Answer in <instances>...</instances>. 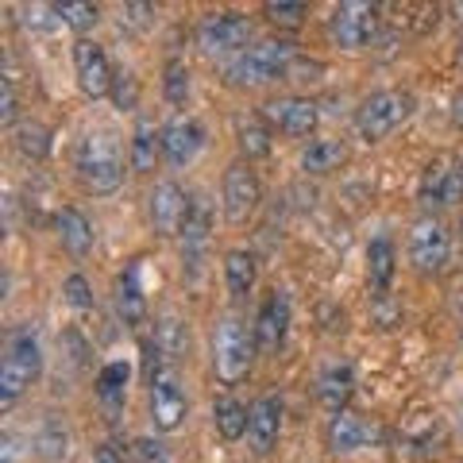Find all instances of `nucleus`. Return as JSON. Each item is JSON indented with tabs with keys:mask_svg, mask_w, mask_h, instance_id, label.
Returning a JSON list of instances; mask_svg holds the SVG:
<instances>
[{
	"mask_svg": "<svg viewBox=\"0 0 463 463\" xmlns=\"http://www.w3.org/2000/svg\"><path fill=\"white\" fill-rule=\"evenodd\" d=\"M367 270H371L374 294L386 298L390 282H394V243H390L386 236H374V240L367 243Z\"/></svg>",
	"mask_w": 463,
	"mask_h": 463,
	"instance_id": "nucleus-27",
	"label": "nucleus"
},
{
	"mask_svg": "<svg viewBox=\"0 0 463 463\" xmlns=\"http://www.w3.org/2000/svg\"><path fill=\"white\" fill-rule=\"evenodd\" d=\"M132 463H170L166 452H163V444H155V440H136L132 444Z\"/></svg>",
	"mask_w": 463,
	"mask_h": 463,
	"instance_id": "nucleus-37",
	"label": "nucleus"
},
{
	"mask_svg": "<svg viewBox=\"0 0 463 463\" xmlns=\"http://www.w3.org/2000/svg\"><path fill=\"white\" fill-rule=\"evenodd\" d=\"M452 124H456V128H463V97L456 100V112H452Z\"/></svg>",
	"mask_w": 463,
	"mask_h": 463,
	"instance_id": "nucleus-39",
	"label": "nucleus"
},
{
	"mask_svg": "<svg viewBox=\"0 0 463 463\" xmlns=\"http://www.w3.org/2000/svg\"><path fill=\"white\" fill-rule=\"evenodd\" d=\"M263 16L274 27H301V20L309 16V8L298 5V0H294V5H289V0H279V5H274V0H270V5H263Z\"/></svg>",
	"mask_w": 463,
	"mask_h": 463,
	"instance_id": "nucleus-33",
	"label": "nucleus"
},
{
	"mask_svg": "<svg viewBox=\"0 0 463 463\" xmlns=\"http://www.w3.org/2000/svg\"><path fill=\"white\" fill-rule=\"evenodd\" d=\"M259 201H263V185H259V174L248 163H232L224 170V216L232 224H248Z\"/></svg>",
	"mask_w": 463,
	"mask_h": 463,
	"instance_id": "nucleus-11",
	"label": "nucleus"
},
{
	"mask_svg": "<svg viewBox=\"0 0 463 463\" xmlns=\"http://www.w3.org/2000/svg\"><path fill=\"white\" fill-rule=\"evenodd\" d=\"M251 39V20L240 12H209L197 24V47L205 54H243Z\"/></svg>",
	"mask_w": 463,
	"mask_h": 463,
	"instance_id": "nucleus-8",
	"label": "nucleus"
},
{
	"mask_svg": "<svg viewBox=\"0 0 463 463\" xmlns=\"http://www.w3.org/2000/svg\"><path fill=\"white\" fill-rule=\"evenodd\" d=\"M151 352H155V347H151ZM147 386H151V421H155V429L158 432H174L185 421V410H190L178 367L155 352L151 371H147Z\"/></svg>",
	"mask_w": 463,
	"mask_h": 463,
	"instance_id": "nucleus-5",
	"label": "nucleus"
},
{
	"mask_svg": "<svg viewBox=\"0 0 463 463\" xmlns=\"http://www.w3.org/2000/svg\"><path fill=\"white\" fill-rule=\"evenodd\" d=\"M347 163V143L344 139H313L301 151V170L306 174H332Z\"/></svg>",
	"mask_w": 463,
	"mask_h": 463,
	"instance_id": "nucleus-25",
	"label": "nucleus"
},
{
	"mask_svg": "<svg viewBox=\"0 0 463 463\" xmlns=\"http://www.w3.org/2000/svg\"><path fill=\"white\" fill-rule=\"evenodd\" d=\"M248 417H251L248 405L236 402V398H228V394L213 402V425H216V432H221L224 440L248 437Z\"/></svg>",
	"mask_w": 463,
	"mask_h": 463,
	"instance_id": "nucleus-26",
	"label": "nucleus"
},
{
	"mask_svg": "<svg viewBox=\"0 0 463 463\" xmlns=\"http://www.w3.org/2000/svg\"><path fill=\"white\" fill-rule=\"evenodd\" d=\"M374 440H379V425L352 413V410L332 413L328 425H325V444H328V452H336V456H352V452H359V448H367Z\"/></svg>",
	"mask_w": 463,
	"mask_h": 463,
	"instance_id": "nucleus-13",
	"label": "nucleus"
},
{
	"mask_svg": "<svg viewBox=\"0 0 463 463\" xmlns=\"http://www.w3.org/2000/svg\"><path fill=\"white\" fill-rule=\"evenodd\" d=\"M74 70H78V85H81L85 97L97 100V97L112 93L116 74H112L109 54H105V47H100V43H93V39H78V43H74Z\"/></svg>",
	"mask_w": 463,
	"mask_h": 463,
	"instance_id": "nucleus-12",
	"label": "nucleus"
},
{
	"mask_svg": "<svg viewBox=\"0 0 463 463\" xmlns=\"http://www.w3.org/2000/svg\"><path fill=\"white\" fill-rule=\"evenodd\" d=\"M51 12H54L58 24L74 27V32H90V27H97V20H100L97 5H74V0H66V5H51Z\"/></svg>",
	"mask_w": 463,
	"mask_h": 463,
	"instance_id": "nucleus-31",
	"label": "nucleus"
},
{
	"mask_svg": "<svg viewBox=\"0 0 463 463\" xmlns=\"http://www.w3.org/2000/svg\"><path fill=\"white\" fill-rule=\"evenodd\" d=\"M116 309H120L124 325H143V317H147V298H143V286H139V263H128L120 282H116Z\"/></svg>",
	"mask_w": 463,
	"mask_h": 463,
	"instance_id": "nucleus-23",
	"label": "nucleus"
},
{
	"mask_svg": "<svg viewBox=\"0 0 463 463\" xmlns=\"http://www.w3.org/2000/svg\"><path fill=\"white\" fill-rule=\"evenodd\" d=\"M128 158H132V170L147 174L158 166V158L163 155V128H155L151 120H139L136 132H132V147H128Z\"/></svg>",
	"mask_w": 463,
	"mask_h": 463,
	"instance_id": "nucleus-22",
	"label": "nucleus"
},
{
	"mask_svg": "<svg viewBox=\"0 0 463 463\" xmlns=\"http://www.w3.org/2000/svg\"><path fill=\"white\" fill-rule=\"evenodd\" d=\"M379 32V8L367 0H344L328 16V39L340 51H364Z\"/></svg>",
	"mask_w": 463,
	"mask_h": 463,
	"instance_id": "nucleus-7",
	"label": "nucleus"
},
{
	"mask_svg": "<svg viewBox=\"0 0 463 463\" xmlns=\"http://www.w3.org/2000/svg\"><path fill=\"white\" fill-rule=\"evenodd\" d=\"M352 394H355V371L347 359H336V364H328L317 374V398H321L328 413H344Z\"/></svg>",
	"mask_w": 463,
	"mask_h": 463,
	"instance_id": "nucleus-18",
	"label": "nucleus"
},
{
	"mask_svg": "<svg viewBox=\"0 0 463 463\" xmlns=\"http://www.w3.org/2000/svg\"><path fill=\"white\" fill-rule=\"evenodd\" d=\"M93 463H132V459H124V452H116L112 444H100L97 456H93Z\"/></svg>",
	"mask_w": 463,
	"mask_h": 463,
	"instance_id": "nucleus-38",
	"label": "nucleus"
},
{
	"mask_svg": "<svg viewBox=\"0 0 463 463\" xmlns=\"http://www.w3.org/2000/svg\"><path fill=\"white\" fill-rule=\"evenodd\" d=\"M255 328H248L236 317H224L221 325L213 332V371L216 379L224 386H236L251 374V364H255Z\"/></svg>",
	"mask_w": 463,
	"mask_h": 463,
	"instance_id": "nucleus-2",
	"label": "nucleus"
},
{
	"mask_svg": "<svg viewBox=\"0 0 463 463\" xmlns=\"http://www.w3.org/2000/svg\"><path fill=\"white\" fill-rule=\"evenodd\" d=\"M286 328H289V298L282 289H270L267 301L259 306V317H255V344L259 352H279L282 340H286Z\"/></svg>",
	"mask_w": 463,
	"mask_h": 463,
	"instance_id": "nucleus-16",
	"label": "nucleus"
},
{
	"mask_svg": "<svg viewBox=\"0 0 463 463\" xmlns=\"http://www.w3.org/2000/svg\"><path fill=\"white\" fill-rule=\"evenodd\" d=\"M463 194V170H452L448 158L429 163L421 174V201L425 205H456Z\"/></svg>",
	"mask_w": 463,
	"mask_h": 463,
	"instance_id": "nucleus-19",
	"label": "nucleus"
},
{
	"mask_svg": "<svg viewBox=\"0 0 463 463\" xmlns=\"http://www.w3.org/2000/svg\"><path fill=\"white\" fill-rule=\"evenodd\" d=\"M448 251H452V236H448L444 221H437V216H421L410 228V263L421 274H440L448 263Z\"/></svg>",
	"mask_w": 463,
	"mask_h": 463,
	"instance_id": "nucleus-10",
	"label": "nucleus"
},
{
	"mask_svg": "<svg viewBox=\"0 0 463 463\" xmlns=\"http://www.w3.org/2000/svg\"><path fill=\"white\" fill-rule=\"evenodd\" d=\"M410 112H413V93L379 90L355 109V132L367 143H379V139H386L390 132H394V128H402L405 120H410Z\"/></svg>",
	"mask_w": 463,
	"mask_h": 463,
	"instance_id": "nucleus-6",
	"label": "nucleus"
},
{
	"mask_svg": "<svg viewBox=\"0 0 463 463\" xmlns=\"http://www.w3.org/2000/svg\"><path fill=\"white\" fill-rule=\"evenodd\" d=\"M282 437V402L279 398H259L251 405V417H248V440L259 456L274 452V444Z\"/></svg>",
	"mask_w": 463,
	"mask_h": 463,
	"instance_id": "nucleus-17",
	"label": "nucleus"
},
{
	"mask_svg": "<svg viewBox=\"0 0 463 463\" xmlns=\"http://www.w3.org/2000/svg\"><path fill=\"white\" fill-rule=\"evenodd\" d=\"M62 294H66V301L74 309H93V289H90V282H85V274H70V279L62 282Z\"/></svg>",
	"mask_w": 463,
	"mask_h": 463,
	"instance_id": "nucleus-34",
	"label": "nucleus"
},
{
	"mask_svg": "<svg viewBox=\"0 0 463 463\" xmlns=\"http://www.w3.org/2000/svg\"><path fill=\"white\" fill-rule=\"evenodd\" d=\"M43 371V352L39 336L32 328H20L8 336L5 347V364H0V410H12L20 402V394L39 379Z\"/></svg>",
	"mask_w": 463,
	"mask_h": 463,
	"instance_id": "nucleus-3",
	"label": "nucleus"
},
{
	"mask_svg": "<svg viewBox=\"0 0 463 463\" xmlns=\"http://www.w3.org/2000/svg\"><path fill=\"white\" fill-rule=\"evenodd\" d=\"M294 43L289 39H263L248 47L243 54H236L228 62V81L232 85H267L274 78H286L289 66H294Z\"/></svg>",
	"mask_w": 463,
	"mask_h": 463,
	"instance_id": "nucleus-4",
	"label": "nucleus"
},
{
	"mask_svg": "<svg viewBox=\"0 0 463 463\" xmlns=\"http://www.w3.org/2000/svg\"><path fill=\"white\" fill-rule=\"evenodd\" d=\"M205 147V124L197 116H174L163 128V155L170 166H190Z\"/></svg>",
	"mask_w": 463,
	"mask_h": 463,
	"instance_id": "nucleus-14",
	"label": "nucleus"
},
{
	"mask_svg": "<svg viewBox=\"0 0 463 463\" xmlns=\"http://www.w3.org/2000/svg\"><path fill=\"white\" fill-rule=\"evenodd\" d=\"M240 151L248 158H263L270 155V128L259 120V116H251V120L240 124Z\"/></svg>",
	"mask_w": 463,
	"mask_h": 463,
	"instance_id": "nucleus-32",
	"label": "nucleus"
},
{
	"mask_svg": "<svg viewBox=\"0 0 463 463\" xmlns=\"http://www.w3.org/2000/svg\"><path fill=\"white\" fill-rule=\"evenodd\" d=\"M16 81L0 78V124H16Z\"/></svg>",
	"mask_w": 463,
	"mask_h": 463,
	"instance_id": "nucleus-36",
	"label": "nucleus"
},
{
	"mask_svg": "<svg viewBox=\"0 0 463 463\" xmlns=\"http://www.w3.org/2000/svg\"><path fill=\"white\" fill-rule=\"evenodd\" d=\"M74 170L81 185L90 194H116L124 182V155H120V143L105 132H93L78 143V155H74Z\"/></svg>",
	"mask_w": 463,
	"mask_h": 463,
	"instance_id": "nucleus-1",
	"label": "nucleus"
},
{
	"mask_svg": "<svg viewBox=\"0 0 463 463\" xmlns=\"http://www.w3.org/2000/svg\"><path fill=\"white\" fill-rule=\"evenodd\" d=\"M16 147L27 158H47L51 155V128L39 120H24L16 124Z\"/></svg>",
	"mask_w": 463,
	"mask_h": 463,
	"instance_id": "nucleus-29",
	"label": "nucleus"
},
{
	"mask_svg": "<svg viewBox=\"0 0 463 463\" xmlns=\"http://www.w3.org/2000/svg\"><path fill=\"white\" fill-rule=\"evenodd\" d=\"M147 213H151V228L158 236H182L194 213V197L178 182H158L147 197Z\"/></svg>",
	"mask_w": 463,
	"mask_h": 463,
	"instance_id": "nucleus-9",
	"label": "nucleus"
},
{
	"mask_svg": "<svg viewBox=\"0 0 463 463\" xmlns=\"http://www.w3.org/2000/svg\"><path fill=\"white\" fill-rule=\"evenodd\" d=\"M54 232H58V240H62V248L81 259V255H90L93 251V224L85 221V213L78 209H58L54 213Z\"/></svg>",
	"mask_w": 463,
	"mask_h": 463,
	"instance_id": "nucleus-20",
	"label": "nucleus"
},
{
	"mask_svg": "<svg viewBox=\"0 0 463 463\" xmlns=\"http://www.w3.org/2000/svg\"><path fill=\"white\" fill-rule=\"evenodd\" d=\"M263 116L286 136H313L321 124V109L309 97H279L263 109Z\"/></svg>",
	"mask_w": 463,
	"mask_h": 463,
	"instance_id": "nucleus-15",
	"label": "nucleus"
},
{
	"mask_svg": "<svg viewBox=\"0 0 463 463\" xmlns=\"http://www.w3.org/2000/svg\"><path fill=\"white\" fill-rule=\"evenodd\" d=\"M255 279H259L255 255L243 251V248H232L224 255V286H228V294L232 298H248L251 289H255Z\"/></svg>",
	"mask_w": 463,
	"mask_h": 463,
	"instance_id": "nucleus-24",
	"label": "nucleus"
},
{
	"mask_svg": "<svg viewBox=\"0 0 463 463\" xmlns=\"http://www.w3.org/2000/svg\"><path fill=\"white\" fill-rule=\"evenodd\" d=\"M163 93L170 105H185L190 100V66L182 58H170L166 70H163Z\"/></svg>",
	"mask_w": 463,
	"mask_h": 463,
	"instance_id": "nucleus-30",
	"label": "nucleus"
},
{
	"mask_svg": "<svg viewBox=\"0 0 463 463\" xmlns=\"http://www.w3.org/2000/svg\"><path fill=\"white\" fill-rule=\"evenodd\" d=\"M112 100H116V109H136V100H139V81L132 78V74H116V81H112Z\"/></svg>",
	"mask_w": 463,
	"mask_h": 463,
	"instance_id": "nucleus-35",
	"label": "nucleus"
},
{
	"mask_svg": "<svg viewBox=\"0 0 463 463\" xmlns=\"http://www.w3.org/2000/svg\"><path fill=\"white\" fill-rule=\"evenodd\" d=\"M185 347H190V332H185V325L178 321V317L166 313L163 321H158V328H155V352L174 364L178 355H185Z\"/></svg>",
	"mask_w": 463,
	"mask_h": 463,
	"instance_id": "nucleus-28",
	"label": "nucleus"
},
{
	"mask_svg": "<svg viewBox=\"0 0 463 463\" xmlns=\"http://www.w3.org/2000/svg\"><path fill=\"white\" fill-rule=\"evenodd\" d=\"M128 379H132V367L128 364H105L97 374V398L100 405H105V413L116 417V413H124V402H128Z\"/></svg>",
	"mask_w": 463,
	"mask_h": 463,
	"instance_id": "nucleus-21",
	"label": "nucleus"
}]
</instances>
